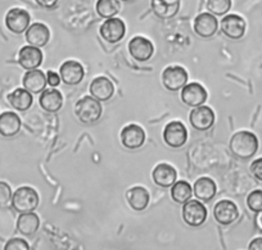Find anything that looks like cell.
Segmentation results:
<instances>
[{
	"label": "cell",
	"mask_w": 262,
	"mask_h": 250,
	"mask_svg": "<svg viewBox=\"0 0 262 250\" xmlns=\"http://www.w3.org/2000/svg\"><path fill=\"white\" fill-rule=\"evenodd\" d=\"M229 146L236 158L249 159L258 150V139L253 132L239 131L231 136Z\"/></svg>",
	"instance_id": "obj_1"
},
{
	"label": "cell",
	"mask_w": 262,
	"mask_h": 250,
	"mask_svg": "<svg viewBox=\"0 0 262 250\" xmlns=\"http://www.w3.org/2000/svg\"><path fill=\"white\" fill-rule=\"evenodd\" d=\"M75 115L84 125H93L98 122L103 115V107L94 97H84L75 105Z\"/></svg>",
	"instance_id": "obj_2"
},
{
	"label": "cell",
	"mask_w": 262,
	"mask_h": 250,
	"mask_svg": "<svg viewBox=\"0 0 262 250\" xmlns=\"http://www.w3.org/2000/svg\"><path fill=\"white\" fill-rule=\"evenodd\" d=\"M40 198L36 190L29 186H22L17 189L12 195V206L18 213H29L34 212L39 207Z\"/></svg>",
	"instance_id": "obj_3"
},
{
	"label": "cell",
	"mask_w": 262,
	"mask_h": 250,
	"mask_svg": "<svg viewBox=\"0 0 262 250\" xmlns=\"http://www.w3.org/2000/svg\"><path fill=\"white\" fill-rule=\"evenodd\" d=\"M183 219L190 227L202 226L207 219V208L200 200L189 199L183 204Z\"/></svg>",
	"instance_id": "obj_4"
},
{
	"label": "cell",
	"mask_w": 262,
	"mask_h": 250,
	"mask_svg": "<svg viewBox=\"0 0 262 250\" xmlns=\"http://www.w3.org/2000/svg\"><path fill=\"white\" fill-rule=\"evenodd\" d=\"M163 140L166 145L172 149H179L185 145L188 140V130L180 121H172L167 123L163 130Z\"/></svg>",
	"instance_id": "obj_5"
},
{
	"label": "cell",
	"mask_w": 262,
	"mask_h": 250,
	"mask_svg": "<svg viewBox=\"0 0 262 250\" xmlns=\"http://www.w3.org/2000/svg\"><path fill=\"white\" fill-rule=\"evenodd\" d=\"M162 83L170 92L181 90L188 83V72L180 65H170L163 71Z\"/></svg>",
	"instance_id": "obj_6"
},
{
	"label": "cell",
	"mask_w": 262,
	"mask_h": 250,
	"mask_svg": "<svg viewBox=\"0 0 262 250\" xmlns=\"http://www.w3.org/2000/svg\"><path fill=\"white\" fill-rule=\"evenodd\" d=\"M189 122L196 131H207L215 123V113L207 105H200L193 108L189 115Z\"/></svg>",
	"instance_id": "obj_7"
},
{
	"label": "cell",
	"mask_w": 262,
	"mask_h": 250,
	"mask_svg": "<svg viewBox=\"0 0 262 250\" xmlns=\"http://www.w3.org/2000/svg\"><path fill=\"white\" fill-rule=\"evenodd\" d=\"M100 36L110 44H116L121 41L126 34L125 22L120 18H107L100 26Z\"/></svg>",
	"instance_id": "obj_8"
},
{
	"label": "cell",
	"mask_w": 262,
	"mask_h": 250,
	"mask_svg": "<svg viewBox=\"0 0 262 250\" xmlns=\"http://www.w3.org/2000/svg\"><path fill=\"white\" fill-rule=\"evenodd\" d=\"M128 53L138 62H148L155 54V47L147 37L135 36L128 42Z\"/></svg>",
	"instance_id": "obj_9"
},
{
	"label": "cell",
	"mask_w": 262,
	"mask_h": 250,
	"mask_svg": "<svg viewBox=\"0 0 262 250\" xmlns=\"http://www.w3.org/2000/svg\"><path fill=\"white\" fill-rule=\"evenodd\" d=\"M30 17L29 12L22 8H12L6 16V26L13 34H24L30 27Z\"/></svg>",
	"instance_id": "obj_10"
},
{
	"label": "cell",
	"mask_w": 262,
	"mask_h": 250,
	"mask_svg": "<svg viewBox=\"0 0 262 250\" xmlns=\"http://www.w3.org/2000/svg\"><path fill=\"white\" fill-rule=\"evenodd\" d=\"M207 92L205 87L198 82L186 83L181 92V100L185 105L191 108L203 105L207 100Z\"/></svg>",
	"instance_id": "obj_11"
},
{
	"label": "cell",
	"mask_w": 262,
	"mask_h": 250,
	"mask_svg": "<svg viewBox=\"0 0 262 250\" xmlns=\"http://www.w3.org/2000/svg\"><path fill=\"white\" fill-rule=\"evenodd\" d=\"M246 21L238 14H229L221 19V31L231 40H239L246 34Z\"/></svg>",
	"instance_id": "obj_12"
},
{
	"label": "cell",
	"mask_w": 262,
	"mask_h": 250,
	"mask_svg": "<svg viewBox=\"0 0 262 250\" xmlns=\"http://www.w3.org/2000/svg\"><path fill=\"white\" fill-rule=\"evenodd\" d=\"M213 217L223 226L234 223L239 217V209L231 200H220L213 208Z\"/></svg>",
	"instance_id": "obj_13"
},
{
	"label": "cell",
	"mask_w": 262,
	"mask_h": 250,
	"mask_svg": "<svg viewBox=\"0 0 262 250\" xmlns=\"http://www.w3.org/2000/svg\"><path fill=\"white\" fill-rule=\"evenodd\" d=\"M121 143L126 149L135 150L142 148L145 141V132L140 126L127 125L121 131Z\"/></svg>",
	"instance_id": "obj_14"
},
{
	"label": "cell",
	"mask_w": 262,
	"mask_h": 250,
	"mask_svg": "<svg viewBox=\"0 0 262 250\" xmlns=\"http://www.w3.org/2000/svg\"><path fill=\"white\" fill-rule=\"evenodd\" d=\"M60 80L66 85H79L84 80L85 71L84 67L76 60H66L59 68Z\"/></svg>",
	"instance_id": "obj_15"
},
{
	"label": "cell",
	"mask_w": 262,
	"mask_h": 250,
	"mask_svg": "<svg viewBox=\"0 0 262 250\" xmlns=\"http://www.w3.org/2000/svg\"><path fill=\"white\" fill-rule=\"evenodd\" d=\"M217 19L212 13H201L194 19V32L203 39L212 37L217 32Z\"/></svg>",
	"instance_id": "obj_16"
},
{
	"label": "cell",
	"mask_w": 262,
	"mask_h": 250,
	"mask_svg": "<svg viewBox=\"0 0 262 250\" xmlns=\"http://www.w3.org/2000/svg\"><path fill=\"white\" fill-rule=\"evenodd\" d=\"M18 63L24 70H36L42 63V53L40 48L27 45L18 53Z\"/></svg>",
	"instance_id": "obj_17"
},
{
	"label": "cell",
	"mask_w": 262,
	"mask_h": 250,
	"mask_svg": "<svg viewBox=\"0 0 262 250\" xmlns=\"http://www.w3.org/2000/svg\"><path fill=\"white\" fill-rule=\"evenodd\" d=\"M89 92L92 97L98 99L99 102H107L115 94V86H113L112 81L107 77H100L94 78L90 83Z\"/></svg>",
	"instance_id": "obj_18"
},
{
	"label": "cell",
	"mask_w": 262,
	"mask_h": 250,
	"mask_svg": "<svg viewBox=\"0 0 262 250\" xmlns=\"http://www.w3.org/2000/svg\"><path fill=\"white\" fill-rule=\"evenodd\" d=\"M176 177H178L176 170L167 163H160L155 167L152 172L153 181L160 188H171L176 183Z\"/></svg>",
	"instance_id": "obj_19"
},
{
	"label": "cell",
	"mask_w": 262,
	"mask_h": 250,
	"mask_svg": "<svg viewBox=\"0 0 262 250\" xmlns=\"http://www.w3.org/2000/svg\"><path fill=\"white\" fill-rule=\"evenodd\" d=\"M22 83L27 92H30L31 94H39V93L44 92L48 82L44 72L36 68V70H30L25 73Z\"/></svg>",
	"instance_id": "obj_20"
},
{
	"label": "cell",
	"mask_w": 262,
	"mask_h": 250,
	"mask_svg": "<svg viewBox=\"0 0 262 250\" xmlns=\"http://www.w3.org/2000/svg\"><path fill=\"white\" fill-rule=\"evenodd\" d=\"M50 31L44 24H34L26 30V41L36 48H42L49 42Z\"/></svg>",
	"instance_id": "obj_21"
},
{
	"label": "cell",
	"mask_w": 262,
	"mask_h": 250,
	"mask_svg": "<svg viewBox=\"0 0 262 250\" xmlns=\"http://www.w3.org/2000/svg\"><path fill=\"white\" fill-rule=\"evenodd\" d=\"M153 13L162 19H170L178 14L180 0H150Z\"/></svg>",
	"instance_id": "obj_22"
},
{
	"label": "cell",
	"mask_w": 262,
	"mask_h": 250,
	"mask_svg": "<svg viewBox=\"0 0 262 250\" xmlns=\"http://www.w3.org/2000/svg\"><path fill=\"white\" fill-rule=\"evenodd\" d=\"M39 103L40 107L45 112L57 113L63 107V97L60 94V92H58L57 89H44V92L40 95Z\"/></svg>",
	"instance_id": "obj_23"
},
{
	"label": "cell",
	"mask_w": 262,
	"mask_h": 250,
	"mask_svg": "<svg viewBox=\"0 0 262 250\" xmlns=\"http://www.w3.org/2000/svg\"><path fill=\"white\" fill-rule=\"evenodd\" d=\"M126 199H127L128 206L134 211L142 212L149 204L150 196L147 189L142 188V186H135V188H131L130 190H127Z\"/></svg>",
	"instance_id": "obj_24"
},
{
	"label": "cell",
	"mask_w": 262,
	"mask_h": 250,
	"mask_svg": "<svg viewBox=\"0 0 262 250\" xmlns=\"http://www.w3.org/2000/svg\"><path fill=\"white\" fill-rule=\"evenodd\" d=\"M21 130V118L14 112H4L0 115V135L4 138L16 136Z\"/></svg>",
	"instance_id": "obj_25"
},
{
	"label": "cell",
	"mask_w": 262,
	"mask_h": 250,
	"mask_svg": "<svg viewBox=\"0 0 262 250\" xmlns=\"http://www.w3.org/2000/svg\"><path fill=\"white\" fill-rule=\"evenodd\" d=\"M216 191H217V188H216L215 181L210 177H201L194 184V195L202 201L212 200L216 195Z\"/></svg>",
	"instance_id": "obj_26"
},
{
	"label": "cell",
	"mask_w": 262,
	"mask_h": 250,
	"mask_svg": "<svg viewBox=\"0 0 262 250\" xmlns=\"http://www.w3.org/2000/svg\"><path fill=\"white\" fill-rule=\"evenodd\" d=\"M40 227V218L34 212L29 213H21L17 219V230L19 234L25 236H32L37 232Z\"/></svg>",
	"instance_id": "obj_27"
},
{
	"label": "cell",
	"mask_w": 262,
	"mask_h": 250,
	"mask_svg": "<svg viewBox=\"0 0 262 250\" xmlns=\"http://www.w3.org/2000/svg\"><path fill=\"white\" fill-rule=\"evenodd\" d=\"M8 102L14 109L25 112L31 108L34 99H32L31 93L27 92L24 87V89H16L13 93H11L8 95Z\"/></svg>",
	"instance_id": "obj_28"
},
{
	"label": "cell",
	"mask_w": 262,
	"mask_h": 250,
	"mask_svg": "<svg viewBox=\"0 0 262 250\" xmlns=\"http://www.w3.org/2000/svg\"><path fill=\"white\" fill-rule=\"evenodd\" d=\"M193 195V188L186 181H178L171 186V198L175 203L184 204Z\"/></svg>",
	"instance_id": "obj_29"
},
{
	"label": "cell",
	"mask_w": 262,
	"mask_h": 250,
	"mask_svg": "<svg viewBox=\"0 0 262 250\" xmlns=\"http://www.w3.org/2000/svg\"><path fill=\"white\" fill-rule=\"evenodd\" d=\"M95 9H97V13L102 18L107 19L118 14L121 9V4L118 0H98Z\"/></svg>",
	"instance_id": "obj_30"
},
{
	"label": "cell",
	"mask_w": 262,
	"mask_h": 250,
	"mask_svg": "<svg viewBox=\"0 0 262 250\" xmlns=\"http://www.w3.org/2000/svg\"><path fill=\"white\" fill-rule=\"evenodd\" d=\"M231 8V0H207V9L215 16H224Z\"/></svg>",
	"instance_id": "obj_31"
},
{
	"label": "cell",
	"mask_w": 262,
	"mask_h": 250,
	"mask_svg": "<svg viewBox=\"0 0 262 250\" xmlns=\"http://www.w3.org/2000/svg\"><path fill=\"white\" fill-rule=\"evenodd\" d=\"M247 207L253 213L262 212V190H253L247 196Z\"/></svg>",
	"instance_id": "obj_32"
},
{
	"label": "cell",
	"mask_w": 262,
	"mask_h": 250,
	"mask_svg": "<svg viewBox=\"0 0 262 250\" xmlns=\"http://www.w3.org/2000/svg\"><path fill=\"white\" fill-rule=\"evenodd\" d=\"M12 189L7 183L0 181V207L8 206L12 201Z\"/></svg>",
	"instance_id": "obj_33"
},
{
	"label": "cell",
	"mask_w": 262,
	"mask_h": 250,
	"mask_svg": "<svg viewBox=\"0 0 262 250\" xmlns=\"http://www.w3.org/2000/svg\"><path fill=\"white\" fill-rule=\"evenodd\" d=\"M6 250H30V245L27 244L26 240L19 239V237H14L11 239L4 246Z\"/></svg>",
	"instance_id": "obj_34"
},
{
	"label": "cell",
	"mask_w": 262,
	"mask_h": 250,
	"mask_svg": "<svg viewBox=\"0 0 262 250\" xmlns=\"http://www.w3.org/2000/svg\"><path fill=\"white\" fill-rule=\"evenodd\" d=\"M249 170H251V173L253 175V177L262 183V158H258L252 162Z\"/></svg>",
	"instance_id": "obj_35"
},
{
	"label": "cell",
	"mask_w": 262,
	"mask_h": 250,
	"mask_svg": "<svg viewBox=\"0 0 262 250\" xmlns=\"http://www.w3.org/2000/svg\"><path fill=\"white\" fill-rule=\"evenodd\" d=\"M60 77L55 71H48L47 73V82L49 83V86L57 87L60 82Z\"/></svg>",
	"instance_id": "obj_36"
},
{
	"label": "cell",
	"mask_w": 262,
	"mask_h": 250,
	"mask_svg": "<svg viewBox=\"0 0 262 250\" xmlns=\"http://www.w3.org/2000/svg\"><path fill=\"white\" fill-rule=\"evenodd\" d=\"M35 2H36L41 8H45V9L54 8L58 3V0H35Z\"/></svg>",
	"instance_id": "obj_37"
},
{
	"label": "cell",
	"mask_w": 262,
	"mask_h": 250,
	"mask_svg": "<svg viewBox=\"0 0 262 250\" xmlns=\"http://www.w3.org/2000/svg\"><path fill=\"white\" fill-rule=\"evenodd\" d=\"M249 250H262V237H256L248 245Z\"/></svg>",
	"instance_id": "obj_38"
},
{
	"label": "cell",
	"mask_w": 262,
	"mask_h": 250,
	"mask_svg": "<svg viewBox=\"0 0 262 250\" xmlns=\"http://www.w3.org/2000/svg\"><path fill=\"white\" fill-rule=\"evenodd\" d=\"M256 223H257V226H258L259 229L262 230V212H259V213H257Z\"/></svg>",
	"instance_id": "obj_39"
},
{
	"label": "cell",
	"mask_w": 262,
	"mask_h": 250,
	"mask_svg": "<svg viewBox=\"0 0 262 250\" xmlns=\"http://www.w3.org/2000/svg\"><path fill=\"white\" fill-rule=\"evenodd\" d=\"M121 2H133V0H121Z\"/></svg>",
	"instance_id": "obj_40"
}]
</instances>
